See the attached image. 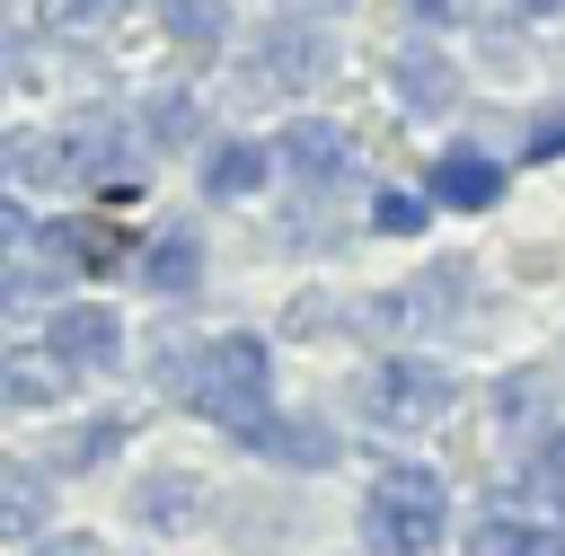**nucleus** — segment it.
Instances as JSON below:
<instances>
[{"mask_svg":"<svg viewBox=\"0 0 565 556\" xmlns=\"http://www.w3.org/2000/svg\"><path fill=\"white\" fill-rule=\"evenodd\" d=\"M441 521H450V503H441V477H433V468H380V477H371L362 538H371L380 556H424V547H441Z\"/></svg>","mask_w":565,"mask_h":556,"instance_id":"1","label":"nucleus"},{"mask_svg":"<svg viewBox=\"0 0 565 556\" xmlns=\"http://www.w3.org/2000/svg\"><path fill=\"white\" fill-rule=\"evenodd\" d=\"M194 415H212V424L238 432V441H265V432H274V415H265V344H256V335H212Z\"/></svg>","mask_w":565,"mask_h":556,"instance_id":"2","label":"nucleus"},{"mask_svg":"<svg viewBox=\"0 0 565 556\" xmlns=\"http://www.w3.org/2000/svg\"><path fill=\"white\" fill-rule=\"evenodd\" d=\"M441 406H450V371L424 362V353L380 362V371L362 379V415H371V424H433Z\"/></svg>","mask_w":565,"mask_h":556,"instance_id":"3","label":"nucleus"},{"mask_svg":"<svg viewBox=\"0 0 565 556\" xmlns=\"http://www.w3.org/2000/svg\"><path fill=\"white\" fill-rule=\"evenodd\" d=\"M115 335H124L115 309H88V300H79V309H53L44 353H53L62 371H106V362H115Z\"/></svg>","mask_w":565,"mask_h":556,"instance_id":"4","label":"nucleus"},{"mask_svg":"<svg viewBox=\"0 0 565 556\" xmlns=\"http://www.w3.org/2000/svg\"><path fill=\"white\" fill-rule=\"evenodd\" d=\"M282 168H291L300 185H335V177L353 168V141H344L335 124H282Z\"/></svg>","mask_w":565,"mask_h":556,"instance_id":"5","label":"nucleus"},{"mask_svg":"<svg viewBox=\"0 0 565 556\" xmlns=\"http://www.w3.org/2000/svg\"><path fill=\"white\" fill-rule=\"evenodd\" d=\"M44 256H62V265L79 256V274H132V247L106 221H53L44 229Z\"/></svg>","mask_w":565,"mask_h":556,"instance_id":"6","label":"nucleus"},{"mask_svg":"<svg viewBox=\"0 0 565 556\" xmlns=\"http://www.w3.org/2000/svg\"><path fill=\"white\" fill-rule=\"evenodd\" d=\"M424 194H441V203H459V212H477V203H494L503 194V168L486 159V150H450L433 177H424Z\"/></svg>","mask_w":565,"mask_h":556,"instance_id":"7","label":"nucleus"},{"mask_svg":"<svg viewBox=\"0 0 565 556\" xmlns=\"http://www.w3.org/2000/svg\"><path fill=\"white\" fill-rule=\"evenodd\" d=\"M397 97H406L415 115H441V106L459 97V71H450L433 44H406V53H397Z\"/></svg>","mask_w":565,"mask_h":556,"instance_id":"8","label":"nucleus"},{"mask_svg":"<svg viewBox=\"0 0 565 556\" xmlns=\"http://www.w3.org/2000/svg\"><path fill=\"white\" fill-rule=\"evenodd\" d=\"M256 53H265V62H256L265 88H309V79H318V35H300V26H274Z\"/></svg>","mask_w":565,"mask_h":556,"instance_id":"9","label":"nucleus"},{"mask_svg":"<svg viewBox=\"0 0 565 556\" xmlns=\"http://www.w3.org/2000/svg\"><path fill=\"white\" fill-rule=\"evenodd\" d=\"M132 274H141L150 291H168V300H177V291H194L203 256H194V238H185V229H168V238H150V247L132 256Z\"/></svg>","mask_w":565,"mask_h":556,"instance_id":"10","label":"nucleus"},{"mask_svg":"<svg viewBox=\"0 0 565 556\" xmlns=\"http://www.w3.org/2000/svg\"><path fill=\"white\" fill-rule=\"evenodd\" d=\"M468 556H565V530H530V521L486 512V521H477V538H468Z\"/></svg>","mask_w":565,"mask_h":556,"instance_id":"11","label":"nucleus"},{"mask_svg":"<svg viewBox=\"0 0 565 556\" xmlns=\"http://www.w3.org/2000/svg\"><path fill=\"white\" fill-rule=\"evenodd\" d=\"M256 450H274L282 468H327V459H335V432H327V424H309V415H282Z\"/></svg>","mask_w":565,"mask_h":556,"instance_id":"12","label":"nucleus"},{"mask_svg":"<svg viewBox=\"0 0 565 556\" xmlns=\"http://www.w3.org/2000/svg\"><path fill=\"white\" fill-rule=\"evenodd\" d=\"M194 503H203V485H194V477H141V494H132V521H150V530H177V521H194Z\"/></svg>","mask_w":565,"mask_h":556,"instance_id":"13","label":"nucleus"},{"mask_svg":"<svg viewBox=\"0 0 565 556\" xmlns=\"http://www.w3.org/2000/svg\"><path fill=\"white\" fill-rule=\"evenodd\" d=\"M265 168H274V159H265L256 141H221V150L203 159V194H247Z\"/></svg>","mask_w":565,"mask_h":556,"instance_id":"14","label":"nucleus"},{"mask_svg":"<svg viewBox=\"0 0 565 556\" xmlns=\"http://www.w3.org/2000/svg\"><path fill=\"white\" fill-rule=\"evenodd\" d=\"M0 388H9L18 406H44V397L62 388V362H53V353H35V344H18V353L0 362Z\"/></svg>","mask_w":565,"mask_h":556,"instance_id":"15","label":"nucleus"},{"mask_svg":"<svg viewBox=\"0 0 565 556\" xmlns=\"http://www.w3.org/2000/svg\"><path fill=\"white\" fill-rule=\"evenodd\" d=\"M0 521H9V538H35V521H44V477L35 468H0Z\"/></svg>","mask_w":565,"mask_h":556,"instance_id":"16","label":"nucleus"},{"mask_svg":"<svg viewBox=\"0 0 565 556\" xmlns=\"http://www.w3.org/2000/svg\"><path fill=\"white\" fill-rule=\"evenodd\" d=\"M159 18H168V35H185V44H221V26H230L221 0H159Z\"/></svg>","mask_w":565,"mask_h":556,"instance_id":"17","label":"nucleus"},{"mask_svg":"<svg viewBox=\"0 0 565 556\" xmlns=\"http://www.w3.org/2000/svg\"><path fill=\"white\" fill-rule=\"evenodd\" d=\"M141 124H150V150H177V141L194 132V97H177V88H159V97L141 106Z\"/></svg>","mask_w":565,"mask_h":556,"instance_id":"18","label":"nucleus"},{"mask_svg":"<svg viewBox=\"0 0 565 556\" xmlns=\"http://www.w3.org/2000/svg\"><path fill=\"white\" fill-rule=\"evenodd\" d=\"M530 485H539V503L565 521V432H547V441L530 450Z\"/></svg>","mask_w":565,"mask_h":556,"instance_id":"19","label":"nucleus"},{"mask_svg":"<svg viewBox=\"0 0 565 556\" xmlns=\"http://www.w3.org/2000/svg\"><path fill=\"white\" fill-rule=\"evenodd\" d=\"M539 397H547V379H539V371H512V379L494 388V415H503V424H539Z\"/></svg>","mask_w":565,"mask_h":556,"instance_id":"20","label":"nucleus"},{"mask_svg":"<svg viewBox=\"0 0 565 556\" xmlns=\"http://www.w3.org/2000/svg\"><path fill=\"white\" fill-rule=\"evenodd\" d=\"M371 229H388V238H415V229H424V203L388 185V194H371Z\"/></svg>","mask_w":565,"mask_h":556,"instance_id":"21","label":"nucleus"},{"mask_svg":"<svg viewBox=\"0 0 565 556\" xmlns=\"http://www.w3.org/2000/svg\"><path fill=\"white\" fill-rule=\"evenodd\" d=\"M106 450H115V424H79V432H62V441H53V459H62V468H97Z\"/></svg>","mask_w":565,"mask_h":556,"instance_id":"22","label":"nucleus"},{"mask_svg":"<svg viewBox=\"0 0 565 556\" xmlns=\"http://www.w3.org/2000/svg\"><path fill=\"white\" fill-rule=\"evenodd\" d=\"M106 0H44V26H97Z\"/></svg>","mask_w":565,"mask_h":556,"instance_id":"23","label":"nucleus"},{"mask_svg":"<svg viewBox=\"0 0 565 556\" xmlns=\"http://www.w3.org/2000/svg\"><path fill=\"white\" fill-rule=\"evenodd\" d=\"M282 327H291V335H318V327H335V300H300Z\"/></svg>","mask_w":565,"mask_h":556,"instance_id":"24","label":"nucleus"},{"mask_svg":"<svg viewBox=\"0 0 565 556\" xmlns=\"http://www.w3.org/2000/svg\"><path fill=\"white\" fill-rule=\"evenodd\" d=\"M35 556H97V538H53V547H35Z\"/></svg>","mask_w":565,"mask_h":556,"instance_id":"25","label":"nucleus"},{"mask_svg":"<svg viewBox=\"0 0 565 556\" xmlns=\"http://www.w3.org/2000/svg\"><path fill=\"white\" fill-rule=\"evenodd\" d=\"M468 0H415V18H459Z\"/></svg>","mask_w":565,"mask_h":556,"instance_id":"26","label":"nucleus"},{"mask_svg":"<svg viewBox=\"0 0 565 556\" xmlns=\"http://www.w3.org/2000/svg\"><path fill=\"white\" fill-rule=\"evenodd\" d=\"M282 9H353V0H282Z\"/></svg>","mask_w":565,"mask_h":556,"instance_id":"27","label":"nucleus"},{"mask_svg":"<svg viewBox=\"0 0 565 556\" xmlns=\"http://www.w3.org/2000/svg\"><path fill=\"white\" fill-rule=\"evenodd\" d=\"M521 9H556V0H521Z\"/></svg>","mask_w":565,"mask_h":556,"instance_id":"28","label":"nucleus"}]
</instances>
